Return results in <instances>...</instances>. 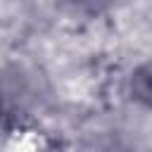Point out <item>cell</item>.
<instances>
[{
    "label": "cell",
    "mask_w": 152,
    "mask_h": 152,
    "mask_svg": "<svg viewBox=\"0 0 152 152\" xmlns=\"http://www.w3.org/2000/svg\"><path fill=\"white\" fill-rule=\"evenodd\" d=\"M128 95L135 104L152 109V59L138 64L128 76Z\"/></svg>",
    "instance_id": "6da1fadb"
},
{
    "label": "cell",
    "mask_w": 152,
    "mask_h": 152,
    "mask_svg": "<svg viewBox=\"0 0 152 152\" xmlns=\"http://www.w3.org/2000/svg\"><path fill=\"white\" fill-rule=\"evenodd\" d=\"M74 2L81 5V7H86V10H100V7L109 5L112 0H74Z\"/></svg>",
    "instance_id": "7a4b0ae2"
}]
</instances>
